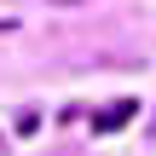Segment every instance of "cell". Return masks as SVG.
Masks as SVG:
<instances>
[{
  "instance_id": "cell-1",
  "label": "cell",
  "mask_w": 156,
  "mask_h": 156,
  "mask_svg": "<svg viewBox=\"0 0 156 156\" xmlns=\"http://www.w3.org/2000/svg\"><path fill=\"white\" fill-rule=\"evenodd\" d=\"M139 110V98H116V104H104V110H93V133H116V127H127V116Z\"/></svg>"
},
{
  "instance_id": "cell-2",
  "label": "cell",
  "mask_w": 156,
  "mask_h": 156,
  "mask_svg": "<svg viewBox=\"0 0 156 156\" xmlns=\"http://www.w3.org/2000/svg\"><path fill=\"white\" fill-rule=\"evenodd\" d=\"M46 6H87V0H46Z\"/></svg>"
}]
</instances>
